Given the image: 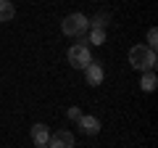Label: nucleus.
I'll list each match as a JSON object with an SVG mask.
<instances>
[{
    "label": "nucleus",
    "mask_w": 158,
    "mask_h": 148,
    "mask_svg": "<svg viewBox=\"0 0 158 148\" xmlns=\"http://www.w3.org/2000/svg\"><path fill=\"white\" fill-rule=\"evenodd\" d=\"M77 140H74V132L69 130H58V132H50L48 137V148H74Z\"/></svg>",
    "instance_id": "4"
},
{
    "label": "nucleus",
    "mask_w": 158,
    "mask_h": 148,
    "mask_svg": "<svg viewBox=\"0 0 158 148\" xmlns=\"http://www.w3.org/2000/svg\"><path fill=\"white\" fill-rule=\"evenodd\" d=\"M103 77H106V72H103L100 63H87V66H85V82L90 87H98L103 82Z\"/></svg>",
    "instance_id": "5"
},
{
    "label": "nucleus",
    "mask_w": 158,
    "mask_h": 148,
    "mask_svg": "<svg viewBox=\"0 0 158 148\" xmlns=\"http://www.w3.org/2000/svg\"><path fill=\"white\" fill-rule=\"evenodd\" d=\"M69 116H71V119H79L82 114H79V108H69Z\"/></svg>",
    "instance_id": "13"
},
{
    "label": "nucleus",
    "mask_w": 158,
    "mask_h": 148,
    "mask_svg": "<svg viewBox=\"0 0 158 148\" xmlns=\"http://www.w3.org/2000/svg\"><path fill=\"white\" fill-rule=\"evenodd\" d=\"M79 127H82V132H87V135H98V132H100V119H98V116H79Z\"/></svg>",
    "instance_id": "7"
},
{
    "label": "nucleus",
    "mask_w": 158,
    "mask_h": 148,
    "mask_svg": "<svg viewBox=\"0 0 158 148\" xmlns=\"http://www.w3.org/2000/svg\"><path fill=\"white\" fill-rule=\"evenodd\" d=\"M69 63L74 69H85L87 63H92V53H90V45L87 42H74L69 48Z\"/></svg>",
    "instance_id": "3"
},
{
    "label": "nucleus",
    "mask_w": 158,
    "mask_h": 148,
    "mask_svg": "<svg viewBox=\"0 0 158 148\" xmlns=\"http://www.w3.org/2000/svg\"><path fill=\"white\" fill-rule=\"evenodd\" d=\"M148 48H150V50H156V48H158V32H156V29H148Z\"/></svg>",
    "instance_id": "12"
},
{
    "label": "nucleus",
    "mask_w": 158,
    "mask_h": 148,
    "mask_svg": "<svg viewBox=\"0 0 158 148\" xmlns=\"http://www.w3.org/2000/svg\"><path fill=\"white\" fill-rule=\"evenodd\" d=\"M156 85H158V80H156V74H153V72H145V74H142V80H140L142 93H153V90H156Z\"/></svg>",
    "instance_id": "9"
},
{
    "label": "nucleus",
    "mask_w": 158,
    "mask_h": 148,
    "mask_svg": "<svg viewBox=\"0 0 158 148\" xmlns=\"http://www.w3.org/2000/svg\"><path fill=\"white\" fill-rule=\"evenodd\" d=\"M106 24H108V16H100V13H98L95 19H90V27L92 29H106Z\"/></svg>",
    "instance_id": "11"
},
{
    "label": "nucleus",
    "mask_w": 158,
    "mask_h": 148,
    "mask_svg": "<svg viewBox=\"0 0 158 148\" xmlns=\"http://www.w3.org/2000/svg\"><path fill=\"white\" fill-rule=\"evenodd\" d=\"M16 16V6L11 0H0V21H11Z\"/></svg>",
    "instance_id": "8"
},
{
    "label": "nucleus",
    "mask_w": 158,
    "mask_h": 148,
    "mask_svg": "<svg viewBox=\"0 0 158 148\" xmlns=\"http://www.w3.org/2000/svg\"><path fill=\"white\" fill-rule=\"evenodd\" d=\"M29 135H32L34 146H48V137H50V130H48V124H42V122H37V124H32V130H29Z\"/></svg>",
    "instance_id": "6"
},
{
    "label": "nucleus",
    "mask_w": 158,
    "mask_h": 148,
    "mask_svg": "<svg viewBox=\"0 0 158 148\" xmlns=\"http://www.w3.org/2000/svg\"><path fill=\"white\" fill-rule=\"evenodd\" d=\"M87 29H90V19L85 13H69L61 21V32L69 34V37H82Z\"/></svg>",
    "instance_id": "2"
},
{
    "label": "nucleus",
    "mask_w": 158,
    "mask_h": 148,
    "mask_svg": "<svg viewBox=\"0 0 158 148\" xmlns=\"http://www.w3.org/2000/svg\"><path fill=\"white\" fill-rule=\"evenodd\" d=\"M129 63L137 69V72H153L156 69V63H158V58H156V50H150L148 45H132L129 48Z\"/></svg>",
    "instance_id": "1"
},
{
    "label": "nucleus",
    "mask_w": 158,
    "mask_h": 148,
    "mask_svg": "<svg viewBox=\"0 0 158 148\" xmlns=\"http://www.w3.org/2000/svg\"><path fill=\"white\" fill-rule=\"evenodd\" d=\"M90 42L103 45V42H106V29H92V32H90Z\"/></svg>",
    "instance_id": "10"
},
{
    "label": "nucleus",
    "mask_w": 158,
    "mask_h": 148,
    "mask_svg": "<svg viewBox=\"0 0 158 148\" xmlns=\"http://www.w3.org/2000/svg\"><path fill=\"white\" fill-rule=\"evenodd\" d=\"M34 148H48V146H34Z\"/></svg>",
    "instance_id": "14"
}]
</instances>
